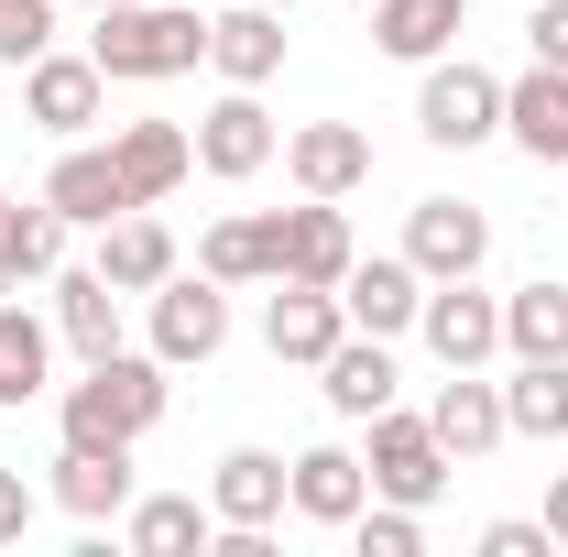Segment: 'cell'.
<instances>
[{
    "mask_svg": "<svg viewBox=\"0 0 568 557\" xmlns=\"http://www.w3.org/2000/svg\"><path fill=\"white\" fill-rule=\"evenodd\" d=\"M164 361L153 350H110V361H77V383L55 394V426H67V448H142L153 426H164Z\"/></svg>",
    "mask_w": 568,
    "mask_h": 557,
    "instance_id": "cell-1",
    "label": "cell"
},
{
    "mask_svg": "<svg viewBox=\"0 0 568 557\" xmlns=\"http://www.w3.org/2000/svg\"><path fill=\"white\" fill-rule=\"evenodd\" d=\"M88 55H99L110 88H153V77L209 67V22H197L186 0H110L99 33H88Z\"/></svg>",
    "mask_w": 568,
    "mask_h": 557,
    "instance_id": "cell-2",
    "label": "cell"
},
{
    "mask_svg": "<svg viewBox=\"0 0 568 557\" xmlns=\"http://www.w3.org/2000/svg\"><path fill=\"white\" fill-rule=\"evenodd\" d=\"M416 340L437 350V372H493V361H503V295H481V274L426 284Z\"/></svg>",
    "mask_w": 568,
    "mask_h": 557,
    "instance_id": "cell-3",
    "label": "cell"
},
{
    "mask_svg": "<svg viewBox=\"0 0 568 557\" xmlns=\"http://www.w3.org/2000/svg\"><path fill=\"white\" fill-rule=\"evenodd\" d=\"M416 132L437 142V153L493 142V132H503V77L470 67V55H437V67H426V88H416Z\"/></svg>",
    "mask_w": 568,
    "mask_h": 557,
    "instance_id": "cell-4",
    "label": "cell"
},
{
    "mask_svg": "<svg viewBox=\"0 0 568 557\" xmlns=\"http://www.w3.org/2000/svg\"><path fill=\"white\" fill-rule=\"evenodd\" d=\"M142 306H153V361H164V372L230 350V284H219V274H164Z\"/></svg>",
    "mask_w": 568,
    "mask_h": 557,
    "instance_id": "cell-5",
    "label": "cell"
},
{
    "mask_svg": "<svg viewBox=\"0 0 568 557\" xmlns=\"http://www.w3.org/2000/svg\"><path fill=\"white\" fill-rule=\"evenodd\" d=\"M361 470H372V492H383V503H437V492H448V470H459V459H448V448H437V426L426 416H405V405H383V416H372V448H361Z\"/></svg>",
    "mask_w": 568,
    "mask_h": 557,
    "instance_id": "cell-6",
    "label": "cell"
},
{
    "mask_svg": "<svg viewBox=\"0 0 568 557\" xmlns=\"http://www.w3.org/2000/svg\"><path fill=\"white\" fill-rule=\"evenodd\" d=\"M99 110H110V77H99V55H33L22 67V121L33 132H55V142H88L99 132Z\"/></svg>",
    "mask_w": 568,
    "mask_h": 557,
    "instance_id": "cell-7",
    "label": "cell"
},
{
    "mask_svg": "<svg viewBox=\"0 0 568 557\" xmlns=\"http://www.w3.org/2000/svg\"><path fill=\"white\" fill-rule=\"evenodd\" d=\"M274 153H284V132H274V110H263V88H230V99H209V121H197V164H209L219 186H252Z\"/></svg>",
    "mask_w": 568,
    "mask_h": 557,
    "instance_id": "cell-8",
    "label": "cell"
},
{
    "mask_svg": "<svg viewBox=\"0 0 568 557\" xmlns=\"http://www.w3.org/2000/svg\"><path fill=\"white\" fill-rule=\"evenodd\" d=\"M361 263L339 198H306V209H274V284H339Z\"/></svg>",
    "mask_w": 568,
    "mask_h": 557,
    "instance_id": "cell-9",
    "label": "cell"
},
{
    "mask_svg": "<svg viewBox=\"0 0 568 557\" xmlns=\"http://www.w3.org/2000/svg\"><path fill=\"white\" fill-rule=\"evenodd\" d=\"M405 263H416L426 284L481 274V263H493V219L470 209V198H416V219H405Z\"/></svg>",
    "mask_w": 568,
    "mask_h": 557,
    "instance_id": "cell-10",
    "label": "cell"
},
{
    "mask_svg": "<svg viewBox=\"0 0 568 557\" xmlns=\"http://www.w3.org/2000/svg\"><path fill=\"white\" fill-rule=\"evenodd\" d=\"M339 340H351V306H339V284H274V306H263V350H274V361L317 372Z\"/></svg>",
    "mask_w": 568,
    "mask_h": 557,
    "instance_id": "cell-11",
    "label": "cell"
},
{
    "mask_svg": "<svg viewBox=\"0 0 568 557\" xmlns=\"http://www.w3.org/2000/svg\"><path fill=\"white\" fill-rule=\"evenodd\" d=\"M110 164H121L132 209H164V198L197 175V132H186V121H121V132H110Z\"/></svg>",
    "mask_w": 568,
    "mask_h": 557,
    "instance_id": "cell-12",
    "label": "cell"
},
{
    "mask_svg": "<svg viewBox=\"0 0 568 557\" xmlns=\"http://www.w3.org/2000/svg\"><path fill=\"white\" fill-rule=\"evenodd\" d=\"M284 175L306 198H361L372 186V132L361 121H306V132H284Z\"/></svg>",
    "mask_w": 568,
    "mask_h": 557,
    "instance_id": "cell-13",
    "label": "cell"
},
{
    "mask_svg": "<svg viewBox=\"0 0 568 557\" xmlns=\"http://www.w3.org/2000/svg\"><path fill=\"white\" fill-rule=\"evenodd\" d=\"M317 394H328V416H351L372 426L394 394H405V372H394V340H372V328H351V340L317 361Z\"/></svg>",
    "mask_w": 568,
    "mask_h": 557,
    "instance_id": "cell-14",
    "label": "cell"
},
{
    "mask_svg": "<svg viewBox=\"0 0 568 557\" xmlns=\"http://www.w3.org/2000/svg\"><path fill=\"white\" fill-rule=\"evenodd\" d=\"M339 306H351V328H372V340H405L416 306H426V274L405 263V252H372V263L339 274Z\"/></svg>",
    "mask_w": 568,
    "mask_h": 557,
    "instance_id": "cell-15",
    "label": "cell"
},
{
    "mask_svg": "<svg viewBox=\"0 0 568 557\" xmlns=\"http://www.w3.org/2000/svg\"><path fill=\"white\" fill-rule=\"evenodd\" d=\"M44 198H55L67 230H110V219L132 209V186H121L110 142H67V153H55V175H44Z\"/></svg>",
    "mask_w": 568,
    "mask_h": 557,
    "instance_id": "cell-16",
    "label": "cell"
},
{
    "mask_svg": "<svg viewBox=\"0 0 568 557\" xmlns=\"http://www.w3.org/2000/svg\"><path fill=\"white\" fill-rule=\"evenodd\" d=\"M284 503H295L306 525H351L361 503H372L361 448H295V459H284Z\"/></svg>",
    "mask_w": 568,
    "mask_h": 557,
    "instance_id": "cell-17",
    "label": "cell"
},
{
    "mask_svg": "<svg viewBox=\"0 0 568 557\" xmlns=\"http://www.w3.org/2000/svg\"><path fill=\"white\" fill-rule=\"evenodd\" d=\"M426 426H437L448 459H493L503 437H514V426H503V383H481V372H448L437 405H426Z\"/></svg>",
    "mask_w": 568,
    "mask_h": 557,
    "instance_id": "cell-18",
    "label": "cell"
},
{
    "mask_svg": "<svg viewBox=\"0 0 568 557\" xmlns=\"http://www.w3.org/2000/svg\"><path fill=\"white\" fill-rule=\"evenodd\" d=\"M209 67L230 77V88H274V77H284V11H263V0L219 11V22H209Z\"/></svg>",
    "mask_w": 568,
    "mask_h": 557,
    "instance_id": "cell-19",
    "label": "cell"
},
{
    "mask_svg": "<svg viewBox=\"0 0 568 557\" xmlns=\"http://www.w3.org/2000/svg\"><path fill=\"white\" fill-rule=\"evenodd\" d=\"M459 33H470V0H372V44L394 67H437Z\"/></svg>",
    "mask_w": 568,
    "mask_h": 557,
    "instance_id": "cell-20",
    "label": "cell"
},
{
    "mask_svg": "<svg viewBox=\"0 0 568 557\" xmlns=\"http://www.w3.org/2000/svg\"><path fill=\"white\" fill-rule=\"evenodd\" d=\"M503 132L525 142L536 164H568V67H525V77H503Z\"/></svg>",
    "mask_w": 568,
    "mask_h": 557,
    "instance_id": "cell-21",
    "label": "cell"
},
{
    "mask_svg": "<svg viewBox=\"0 0 568 557\" xmlns=\"http://www.w3.org/2000/svg\"><path fill=\"white\" fill-rule=\"evenodd\" d=\"M44 394H55V317H33V306L0 295V405L22 416V405H44Z\"/></svg>",
    "mask_w": 568,
    "mask_h": 557,
    "instance_id": "cell-22",
    "label": "cell"
},
{
    "mask_svg": "<svg viewBox=\"0 0 568 557\" xmlns=\"http://www.w3.org/2000/svg\"><path fill=\"white\" fill-rule=\"evenodd\" d=\"M209 514L219 525H284V514H295V503H284V459L274 448H230L209 470Z\"/></svg>",
    "mask_w": 568,
    "mask_h": 557,
    "instance_id": "cell-23",
    "label": "cell"
},
{
    "mask_svg": "<svg viewBox=\"0 0 568 557\" xmlns=\"http://www.w3.org/2000/svg\"><path fill=\"white\" fill-rule=\"evenodd\" d=\"M55 350H77V361H110L121 350V284L99 274H55Z\"/></svg>",
    "mask_w": 568,
    "mask_h": 557,
    "instance_id": "cell-24",
    "label": "cell"
},
{
    "mask_svg": "<svg viewBox=\"0 0 568 557\" xmlns=\"http://www.w3.org/2000/svg\"><path fill=\"white\" fill-rule=\"evenodd\" d=\"M55 503H67L77 525L132 514V448H55Z\"/></svg>",
    "mask_w": 568,
    "mask_h": 557,
    "instance_id": "cell-25",
    "label": "cell"
},
{
    "mask_svg": "<svg viewBox=\"0 0 568 557\" xmlns=\"http://www.w3.org/2000/svg\"><path fill=\"white\" fill-rule=\"evenodd\" d=\"M121 536H132V557H197L219 536V514L197 503V492H132Z\"/></svg>",
    "mask_w": 568,
    "mask_h": 557,
    "instance_id": "cell-26",
    "label": "cell"
},
{
    "mask_svg": "<svg viewBox=\"0 0 568 557\" xmlns=\"http://www.w3.org/2000/svg\"><path fill=\"white\" fill-rule=\"evenodd\" d=\"M99 274L121 284V295H153V284L175 274V230H164L153 209H121L110 230H99Z\"/></svg>",
    "mask_w": 568,
    "mask_h": 557,
    "instance_id": "cell-27",
    "label": "cell"
},
{
    "mask_svg": "<svg viewBox=\"0 0 568 557\" xmlns=\"http://www.w3.org/2000/svg\"><path fill=\"white\" fill-rule=\"evenodd\" d=\"M503 361H568V284H514L503 295Z\"/></svg>",
    "mask_w": 568,
    "mask_h": 557,
    "instance_id": "cell-28",
    "label": "cell"
},
{
    "mask_svg": "<svg viewBox=\"0 0 568 557\" xmlns=\"http://www.w3.org/2000/svg\"><path fill=\"white\" fill-rule=\"evenodd\" d=\"M503 426L514 437H568V361H514L503 372Z\"/></svg>",
    "mask_w": 568,
    "mask_h": 557,
    "instance_id": "cell-29",
    "label": "cell"
},
{
    "mask_svg": "<svg viewBox=\"0 0 568 557\" xmlns=\"http://www.w3.org/2000/svg\"><path fill=\"white\" fill-rule=\"evenodd\" d=\"M0 252H11V274H22V284L67 274V219H55V198H33V209L11 198V209H0Z\"/></svg>",
    "mask_w": 568,
    "mask_h": 557,
    "instance_id": "cell-30",
    "label": "cell"
},
{
    "mask_svg": "<svg viewBox=\"0 0 568 557\" xmlns=\"http://www.w3.org/2000/svg\"><path fill=\"white\" fill-rule=\"evenodd\" d=\"M197 274L219 284H274V219H219L197 241Z\"/></svg>",
    "mask_w": 568,
    "mask_h": 557,
    "instance_id": "cell-31",
    "label": "cell"
},
{
    "mask_svg": "<svg viewBox=\"0 0 568 557\" xmlns=\"http://www.w3.org/2000/svg\"><path fill=\"white\" fill-rule=\"evenodd\" d=\"M351 536H361V557H426V514H416V503H383V492H372V503L351 514Z\"/></svg>",
    "mask_w": 568,
    "mask_h": 557,
    "instance_id": "cell-32",
    "label": "cell"
},
{
    "mask_svg": "<svg viewBox=\"0 0 568 557\" xmlns=\"http://www.w3.org/2000/svg\"><path fill=\"white\" fill-rule=\"evenodd\" d=\"M44 44H55V0H0V67L22 77Z\"/></svg>",
    "mask_w": 568,
    "mask_h": 557,
    "instance_id": "cell-33",
    "label": "cell"
},
{
    "mask_svg": "<svg viewBox=\"0 0 568 557\" xmlns=\"http://www.w3.org/2000/svg\"><path fill=\"white\" fill-rule=\"evenodd\" d=\"M558 536H547V514H503V525H481V557H547Z\"/></svg>",
    "mask_w": 568,
    "mask_h": 557,
    "instance_id": "cell-34",
    "label": "cell"
},
{
    "mask_svg": "<svg viewBox=\"0 0 568 557\" xmlns=\"http://www.w3.org/2000/svg\"><path fill=\"white\" fill-rule=\"evenodd\" d=\"M525 44H536V67H568V0H536L525 11Z\"/></svg>",
    "mask_w": 568,
    "mask_h": 557,
    "instance_id": "cell-35",
    "label": "cell"
},
{
    "mask_svg": "<svg viewBox=\"0 0 568 557\" xmlns=\"http://www.w3.org/2000/svg\"><path fill=\"white\" fill-rule=\"evenodd\" d=\"M22 525H33V482L0 470V547H22Z\"/></svg>",
    "mask_w": 568,
    "mask_h": 557,
    "instance_id": "cell-36",
    "label": "cell"
},
{
    "mask_svg": "<svg viewBox=\"0 0 568 557\" xmlns=\"http://www.w3.org/2000/svg\"><path fill=\"white\" fill-rule=\"evenodd\" d=\"M547 536H558V547H568V470H558V482H547Z\"/></svg>",
    "mask_w": 568,
    "mask_h": 557,
    "instance_id": "cell-37",
    "label": "cell"
},
{
    "mask_svg": "<svg viewBox=\"0 0 568 557\" xmlns=\"http://www.w3.org/2000/svg\"><path fill=\"white\" fill-rule=\"evenodd\" d=\"M0 295H22V274H11V252H0Z\"/></svg>",
    "mask_w": 568,
    "mask_h": 557,
    "instance_id": "cell-38",
    "label": "cell"
},
{
    "mask_svg": "<svg viewBox=\"0 0 568 557\" xmlns=\"http://www.w3.org/2000/svg\"><path fill=\"white\" fill-rule=\"evenodd\" d=\"M263 11H295V0H263Z\"/></svg>",
    "mask_w": 568,
    "mask_h": 557,
    "instance_id": "cell-39",
    "label": "cell"
},
{
    "mask_svg": "<svg viewBox=\"0 0 568 557\" xmlns=\"http://www.w3.org/2000/svg\"><path fill=\"white\" fill-rule=\"evenodd\" d=\"M0 209H11V186H0Z\"/></svg>",
    "mask_w": 568,
    "mask_h": 557,
    "instance_id": "cell-40",
    "label": "cell"
},
{
    "mask_svg": "<svg viewBox=\"0 0 568 557\" xmlns=\"http://www.w3.org/2000/svg\"><path fill=\"white\" fill-rule=\"evenodd\" d=\"M99 11H110V0H99Z\"/></svg>",
    "mask_w": 568,
    "mask_h": 557,
    "instance_id": "cell-41",
    "label": "cell"
},
{
    "mask_svg": "<svg viewBox=\"0 0 568 557\" xmlns=\"http://www.w3.org/2000/svg\"><path fill=\"white\" fill-rule=\"evenodd\" d=\"M361 11H372V0H361Z\"/></svg>",
    "mask_w": 568,
    "mask_h": 557,
    "instance_id": "cell-42",
    "label": "cell"
}]
</instances>
